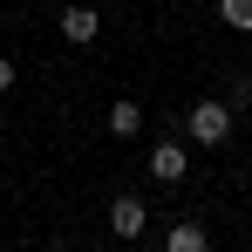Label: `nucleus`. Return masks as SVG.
Segmentation results:
<instances>
[{"label": "nucleus", "instance_id": "f257e3e1", "mask_svg": "<svg viewBox=\"0 0 252 252\" xmlns=\"http://www.w3.org/2000/svg\"><path fill=\"white\" fill-rule=\"evenodd\" d=\"M184 136H191L198 150H218V143L232 136V102H218V95H211V102H198V109L184 116Z\"/></svg>", "mask_w": 252, "mask_h": 252}, {"label": "nucleus", "instance_id": "f03ea898", "mask_svg": "<svg viewBox=\"0 0 252 252\" xmlns=\"http://www.w3.org/2000/svg\"><path fill=\"white\" fill-rule=\"evenodd\" d=\"M184 170H191V150H184L177 136L150 150V177H157V184H184Z\"/></svg>", "mask_w": 252, "mask_h": 252}, {"label": "nucleus", "instance_id": "7ed1b4c3", "mask_svg": "<svg viewBox=\"0 0 252 252\" xmlns=\"http://www.w3.org/2000/svg\"><path fill=\"white\" fill-rule=\"evenodd\" d=\"M143 225H150V211H143V198H116V205H109V232H116V239H136V232H143Z\"/></svg>", "mask_w": 252, "mask_h": 252}, {"label": "nucleus", "instance_id": "20e7f679", "mask_svg": "<svg viewBox=\"0 0 252 252\" xmlns=\"http://www.w3.org/2000/svg\"><path fill=\"white\" fill-rule=\"evenodd\" d=\"M62 34H68L75 48H89L95 34H102V14H95V7H62Z\"/></svg>", "mask_w": 252, "mask_h": 252}, {"label": "nucleus", "instance_id": "39448f33", "mask_svg": "<svg viewBox=\"0 0 252 252\" xmlns=\"http://www.w3.org/2000/svg\"><path fill=\"white\" fill-rule=\"evenodd\" d=\"M164 252H211V232L198 225V218H177L164 232Z\"/></svg>", "mask_w": 252, "mask_h": 252}, {"label": "nucleus", "instance_id": "423d86ee", "mask_svg": "<svg viewBox=\"0 0 252 252\" xmlns=\"http://www.w3.org/2000/svg\"><path fill=\"white\" fill-rule=\"evenodd\" d=\"M136 129H143V109H136V102H129V95H116V102H109V136H136Z\"/></svg>", "mask_w": 252, "mask_h": 252}, {"label": "nucleus", "instance_id": "0eeeda50", "mask_svg": "<svg viewBox=\"0 0 252 252\" xmlns=\"http://www.w3.org/2000/svg\"><path fill=\"white\" fill-rule=\"evenodd\" d=\"M218 21H232L239 34H252V0H218Z\"/></svg>", "mask_w": 252, "mask_h": 252}, {"label": "nucleus", "instance_id": "6e6552de", "mask_svg": "<svg viewBox=\"0 0 252 252\" xmlns=\"http://www.w3.org/2000/svg\"><path fill=\"white\" fill-rule=\"evenodd\" d=\"M7 89H14V62L0 55V95H7Z\"/></svg>", "mask_w": 252, "mask_h": 252}]
</instances>
